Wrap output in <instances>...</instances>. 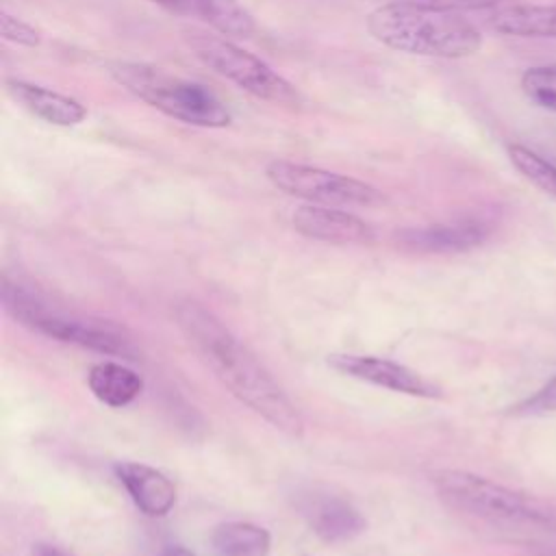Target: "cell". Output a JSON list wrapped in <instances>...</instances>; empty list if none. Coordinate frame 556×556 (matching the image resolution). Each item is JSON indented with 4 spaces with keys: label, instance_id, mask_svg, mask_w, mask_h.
Masks as SVG:
<instances>
[{
    "label": "cell",
    "instance_id": "6da1fadb",
    "mask_svg": "<svg viewBox=\"0 0 556 556\" xmlns=\"http://www.w3.org/2000/svg\"><path fill=\"white\" fill-rule=\"evenodd\" d=\"M176 319L185 337L232 395L278 430L293 437L302 432L304 424L295 404L263 363L211 311L187 300L176 306Z\"/></svg>",
    "mask_w": 556,
    "mask_h": 556
},
{
    "label": "cell",
    "instance_id": "7a4b0ae2",
    "mask_svg": "<svg viewBox=\"0 0 556 556\" xmlns=\"http://www.w3.org/2000/svg\"><path fill=\"white\" fill-rule=\"evenodd\" d=\"M369 35L387 48L437 59H465L480 50L482 35L465 17L404 0L380 4L367 15Z\"/></svg>",
    "mask_w": 556,
    "mask_h": 556
},
{
    "label": "cell",
    "instance_id": "3957f363",
    "mask_svg": "<svg viewBox=\"0 0 556 556\" xmlns=\"http://www.w3.org/2000/svg\"><path fill=\"white\" fill-rule=\"evenodd\" d=\"M109 74L152 109L191 126L224 128L232 122L226 104L204 85L132 61L109 63Z\"/></svg>",
    "mask_w": 556,
    "mask_h": 556
},
{
    "label": "cell",
    "instance_id": "277c9868",
    "mask_svg": "<svg viewBox=\"0 0 556 556\" xmlns=\"http://www.w3.org/2000/svg\"><path fill=\"white\" fill-rule=\"evenodd\" d=\"M432 484L450 506L473 517L517 528L556 530V506L489 478L443 469L432 476Z\"/></svg>",
    "mask_w": 556,
    "mask_h": 556
},
{
    "label": "cell",
    "instance_id": "5b68a950",
    "mask_svg": "<svg viewBox=\"0 0 556 556\" xmlns=\"http://www.w3.org/2000/svg\"><path fill=\"white\" fill-rule=\"evenodd\" d=\"M2 300L7 308L24 326L46 337L74 343L78 348L93 350L100 354H111V356L137 358L139 354L132 337L124 328L111 321L91 319L76 313L52 308L50 304L39 300L35 293L24 289L22 285H11L9 278L2 280Z\"/></svg>",
    "mask_w": 556,
    "mask_h": 556
},
{
    "label": "cell",
    "instance_id": "8992f818",
    "mask_svg": "<svg viewBox=\"0 0 556 556\" xmlns=\"http://www.w3.org/2000/svg\"><path fill=\"white\" fill-rule=\"evenodd\" d=\"M189 43L202 63L232 80L243 91L276 104H300L302 96L287 78L232 41L217 35L193 33Z\"/></svg>",
    "mask_w": 556,
    "mask_h": 556
},
{
    "label": "cell",
    "instance_id": "52a82bcc",
    "mask_svg": "<svg viewBox=\"0 0 556 556\" xmlns=\"http://www.w3.org/2000/svg\"><path fill=\"white\" fill-rule=\"evenodd\" d=\"M267 178L274 187L289 195L311 200L326 206H378L384 198L382 193L352 176L328 172L313 165L271 161L265 167Z\"/></svg>",
    "mask_w": 556,
    "mask_h": 556
},
{
    "label": "cell",
    "instance_id": "ba28073f",
    "mask_svg": "<svg viewBox=\"0 0 556 556\" xmlns=\"http://www.w3.org/2000/svg\"><path fill=\"white\" fill-rule=\"evenodd\" d=\"M328 365L337 371L371 382L376 387H384L397 393L417 395V397H439L441 391L437 384L426 380L415 369L400 365L395 361L378 358V356H361V354H332L328 356Z\"/></svg>",
    "mask_w": 556,
    "mask_h": 556
},
{
    "label": "cell",
    "instance_id": "9c48e42d",
    "mask_svg": "<svg viewBox=\"0 0 556 556\" xmlns=\"http://www.w3.org/2000/svg\"><path fill=\"white\" fill-rule=\"evenodd\" d=\"M291 222L300 235L317 241L345 245V243H365L374 239V230L367 222L337 206L304 204L295 208Z\"/></svg>",
    "mask_w": 556,
    "mask_h": 556
},
{
    "label": "cell",
    "instance_id": "30bf717a",
    "mask_svg": "<svg viewBox=\"0 0 556 556\" xmlns=\"http://www.w3.org/2000/svg\"><path fill=\"white\" fill-rule=\"evenodd\" d=\"M298 508L313 532L330 543L348 541L365 530L363 515L348 500L332 493H306L300 497Z\"/></svg>",
    "mask_w": 556,
    "mask_h": 556
},
{
    "label": "cell",
    "instance_id": "8fae6325",
    "mask_svg": "<svg viewBox=\"0 0 556 556\" xmlns=\"http://www.w3.org/2000/svg\"><path fill=\"white\" fill-rule=\"evenodd\" d=\"M119 482L126 486L135 506L148 517H163L176 502V489L172 480L143 463H119L115 465Z\"/></svg>",
    "mask_w": 556,
    "mask_h": 556
},
{
    "label": "cell",
    "instance_id": "7c38bea8",
    "mask_svg": "<svg viewBox=\"0 0 556 556\" xmlns=\"http://www.w3.org/2000/svg\"><path fill=\"white\" fill-rule=\"evenodd\" d=\"M169 13L200 17L226 37H250L254 17L239 0H150Z\"/></svg>",
    "mask_w": 556,
    "mask_h": 556
},
{
    "label": "cell",
    "instance_id": "4fadbf2b",
    "mask_svg": "<svg viewBox=\"0 0 556 556\" xmlns=\"http://www.w3.org/2000/svg\"><path fill=\"white\" fill-rule=\"evenodd\" d=\"M7 89L26 111L54 126H76L87 115L78 100L26 80H7Z\"/></svg>",
    "mask_w": 556,
    "mask_h": 556
},
{
    "label": "cell",
    "instance_id": "5bb4252c",
    "mask_svg": "<svg viewBox=\"0 0 556 556\" xmlns=\"http://www.w3.org/2000/svg\"><path fill=\"white\" fill-rule=\"evenodd\" d=\"M484 239L486 228L473 219L410 228L400 235L402 245L417 252H460L480 245Z\"/></svg>",
    "mask_w": 556,
    "mask_h": 556
},
{
    "label": "cell",
    "instance_id": "9a60e30c",
    "mask_svg": "<svg viewBox=\"0 0 556 556\" xmlns=\"http://www.w3.org/2000/svg\"><path fill=\"white\" fill-rule=\"evenodd\" d=\"M87 384L102 404L113 408L128 406L143 389V380L137 371L113 361L91 365L87 374Z\"/></svg>",
    "mask_w": 556,
    "mask_h": 556
},
{
    "label": "cell",
    "instance_id": "2e32d148",
    "mask_svg": "<svg viewBox=\"0 0 556 556\" xmlns=\"http://www.w3.org/2000/svg\"><path fill=\"white\" fill-rule=\"evenodd\" d=\"M491 28L515 37H556V7L513 4L491 17Z\"/></svg>",
    "mask_w": 556,
    "mask_h": 556
},
{
    "label": "cell",
    "instance_id": "e0dca14e",
    "mask_svg": "<svg viewBox=\"0 0 556 556\" xmlns=\"http://www.w3.org/2000/svg\"><path fill=\"white\" fill-rule=\"evenodd\" d=\"M211 545L215 556H267L269 532L250 521H226L213 530Z\"/></svg>",
    "mask_w": 556,
    "mask_h": 556
},
{
    "label": "cell",
    "instance_id": "ac0fdd59",
    "mask_svg": "<svg viewBox=\"0 0 556 556\" xmlns=\"http://www.w3.org/2000/svg\"><path fill=\"white\" fill-rule=\"evenodd\" d=\"M508 156H510V163L519 169V174H523L541 191L556 198V165L554 163H549L545 156H541L519 143H513L508 148Z\"/></svg>",
    "mask_w": 556,
    "mask_h": 556
},
{
    "label": "cell",
    "instance_id": "d6986e66",
    "mask_svg": "<svg viewBox=\"0 0 556 556\" xmlns=\"http://www.w3.org/2000/svg\"><path fill=\"white\" fill-rule=\"evenodd\" d=\"M521 89L534 104L556 113V63L526 70L521 76Z\"/></svg>",
    "mask_w": 556,
    "mask_h": 556
},
{
    "label": "cell",
    "instance_id": "ffe728a7",
    "mask_svg": "<svg viewBox=\"0 0 556 556\" xmlns=\"http://www.w3.org/2000/svg\"><path fill=\"white\" fill-rule=\"evenodd\" d=\"M513 415H547L556 413V376L539 387L532 395L513 406Z\"/></svg>",
    "mask_w": 556,
    "mask_h": 556
},
{
    "label": "cell",
    "instance_id": "44dd1931",
    "mask_svg": "<svg viewBox=\"0 0 556 556\" xmlns=\"http://www.w3.org/2000/svg\"><path fill=\"white\" fill-rule=\"evenodd\" d=\"M0 33L4 39L13 41V43H20V46H28V48H35L41 43V33L26 24L24 20L20 17H13L9 13H0Z\"/></svg>",
    "mask_w": 556,
    "mask_h": 556
},
{
    "label": "cell",
    "instance_id": "7402d4cb",
    "mask_svg": "<svg viewBox=\"0 0 556 556\" xmlns=\"http://www.w3.org/2000/svg\"><path fill=\"white\" fill-rule=\"evenodd\" d=\"M404 2H413L419 7H428V9H437V11H480V9H493L500 7L504 2H513V0H404Z\"/></svg>",
    "mask_w": 556,
    "mask_h": 556
},
{
    "label": "cell",
    "instance_id": "603a6c76",
    "mask_svg": "<svg viewBox=\"0 0 556 556\" xmlns=\"http://www.w3.org/2000/svg\"><path fill=\"white\" fill-rule=\"evenodd\" d=\"M33 556H72L67 552H63L61 547H54V545H46V543H39L35 545V552Z\"/></svg>",
    "mask_w": 556,
    "mask_h": 556
},
{
    "label": "cell",
    "instance_id": "cb8c5ba5",
    "mask_svg": "<svg viewBox=\"0 0 556 556\" xmlns=\"http://www.w3.org/2000/svg\"><path fill=\"white\" fill-rule=\"evenodd\" d=\"M161 556H195L193 552L185 549V547H167Z\"/></svg>",
    "mask_w": 556,
    "mask_h": 556
}]
</instances>
